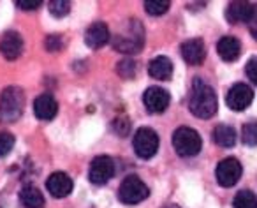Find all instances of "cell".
Masks as SVG:
<instances>
[{
	"mask_svg": "<svg viewBox=\"0 0 257 208\" xmlns=\"http://www.w3.org/2000/svg\"><path fill=\"white\" fill-rule=\"evenodd\" d=\"M48 8H50V13L55 18H64L71 11V4H69L67 0H53V2H50Z\"/></svg>",
	"mask_w": 257,
	"mask_h": 208,
	"instance_id": "603a6c76",
	"label": "cell"
},
{
	"mask_svg": "<svg viewBox=\"0 0 257 208\" xmlns=\"http://www.w3.org/2000/svg\"><path fill=\"white\" fill-rule=\"evenodd\" d=\"M217 51L224 62H234L241 53V44L236 37L225 36L217 43Z\"/></svg>",
	"mask_w": 257,
	"mask_h": 208,
	"instance_id": "e0dca14e",
	"label": "cell"
},
{
	"mask_svg": "<svg viewBox=\"0 0 257 208\" xmlns=\"http://www.w3.org/2000/svg\"><path fill=\"white\" fill-rule=\"evenodd\" d=\"M255 9L248 2H231L225 9V18L229 23H246L253 18Z\"/></svg>",
	"mask_w": 257,
	"mask_h": 208,
	"instance_id": "9a60e30c",
	"label": "cell"
},
{
	"mask_svg": "<svg viewBox=\"0 0 257 208\" xmlns=\"http://www.w3.org/2000/svg\"><path fill=\"white\" fill-rule=\"evenodd\" d=\"M44 46H46L48 51H58L62 46H64V43H62V37L60 36H48L46 41H44Z\"/></svg>",
	"mask_w": 257,
	"mask_h": 208,
	"instance_id": "4316f807",
	"label": "cell"
},
{
	"mask_svg": "<svg viewBox=\"0 0 257 208\" xmlns=\"http://www.w3.org/2000/svg\"><path fill=\"white\" fill-rule=\"evenodd\" d=\"M23 51V39L18 32L9 30L0 39V53L8 60H16Z\"/></svg>",
	"mask_w": 257,
	"mask_h": 208,
	"instance_id": "4fadbf2b",
	"label": "cell"
},
{
	"mask_svg": "<svg viewBox=\"0 0 257 208\" xmlns=\"http://www.w3.org/2000/svg\"><path fill=\"white\" fill-rule=\"evenodd\" d=\"M252 99H253V90L248 85H245V83H236L227 92L225 102L234 112H243V110H246L250 106Z\"/></svg>",
	"mask_w": 257,
	"mask_h": 208,
	"instance_id": "9c48e42d",
	"label": "cell"
},
{
	"mask_svg": "<svg viewBox=\"0 0 257 208\" xmlns=\"http://www.w3.org/2000/svg\"><path fill=\"white\" fill-rule=\"evenodd\" d=\"M16 6L23 11H34V9L41 8V0H18Z\"/></svg>",
	"mask_w": 257,
	"mask_h": 208,
	"instance_id": "83f0119b",
	"label": "cell"
},
{
	"mask_svg": "<svg viewBox=\"0 0 257 208\" xmlns=\"http://www.w3.org/2000/svg\"><path fill=\"white\" fill-rule=\"evenodd\" d=\"M241 140H243V143L248 145V147H255V141H257V126H255V122H250V124H246V126H243Z\"/></svg>",
	"mask_w": 257,
	"mask_h": 208,
	"instance_id": "cb8c5ba5",
	"label": "cell"
},
{
	"mask_svg": "<svg viewBox=\"0 0 257 208\" xmlns=\"http://www.w3.org/2000/svg\"><path fill=\"white\" fill-rule=\"evenodd\" d=\"M241 171H243V168L238 159L227 157L218 162L217 169H215V176H217V182L220 183L222 187H232L241 178Z\"/></svg>",
	"mask_w": 257,
	"mask_h": 208,
	"instance_id": "52a82bcc",
	"label": "cell"
},
{
	"mask_svg": "<svg viewBox=\"0 0 257 208\" xmlns=\"http://www.w3.org/2000/svg\"><path fill=\"white\" fill-rule=\"evenodd\" d=\"M148 72L155 79H169L173 76V62L168 57H155L148 65Z\"/></svg>",
	"mask_w": 257,
	"mask_h": 208,
	"instance_id": "ac0fdd59",
	"label": "cell"
},
{
	"mask_svg": "<svg viewBox=\"0 0 257 208\" xmlns=\"http://www.w3.org/2000/svg\"><path fill=\"white\" fill-rule=\"evenodd\" d=\"M169 6L171 4H169L168 0H148V2H145V9H147V13L152 16L166 15Z\"/></svg>",
	"mask_w": 257,
	"mask_h": 208,
	"instance_id": "7402d4cb",
	"label": "cell"
},
{
	"mask_svg": "<svg viewBox=\"0 0 257 208\" xmlns=\"http://www.w3.org/2000/svg\"><path fill=\"white\" fill-rule=\"evenodd\" d=\"M182 57L189 65H201L206 58V46L203 39L194 37L182 44Z\"/></svg>",
	"mask_w": 257,
	"mask_h": 208,
	"instance_id": "8fae6325",
	"label": "cell"
},
{
	"mask_svg": "<svg viewBox=\"0 0 257 208\" xmlns=\"http://www.w3.org/2000/svg\"><path fill=\"white\" fill-rule=\"evenodd\" d=\"M159 150V136L150 127H141L134 134V152L141 159H152Z\"/></svg>",
	"mask_w": 257,
	"mask_h": 208,
	"instance_id": "8992f818",
	"label": "cell"
},
{
	"mask_svg": "<svg viewBox=\"0 0 257 208\" xmlns=\"http://www.w3.org/2000/svg\"><path fill=\"white\" fill-rule=\"evenodd\" d=\"M118 72H120V76H123V78H133L134 72H136V64H134L133 60H121L120 64H118Z\"/></svg>",
	"mask_w": 257,
	"mask_h": 208,
	"instance_id": "484cf974",
	"label": "cell"
},
{
	"mask_svg": "<svg viewBox=\"0 0 257 208\" xmlns=\"http://www.w3.org/2000/svg\"><path fill=\"white\" fill-rule=\"evenodd\" d=\"M15 147V136L9 133H0V157H6Z\"/></svg>",
	"mask_w": 257,
	"mask_h": 208,
	"instance_id": "d4e9b609",
	"label": "cell"
},
{
	"mask_svg": "<svg viewBox=\"0 0 257 208\" xmlns=\"http://www.w3.org/2000/svg\"><path fill=\"white\" fill-rule=\"evenodd\" d=\"M255 58H250L248 64H246V76H248V79L252 83H257V72H255Z\"/></svg>",
	"mask_w": 257,
	"mask_h": 208,
	"instance_id": "f1b7e54d",
	"label": "cell"
},
{
	"mask_svg": "<svg viewBox=\"0 0 257 208\" xmlns=\"http://www.w3.org/2000/svg\"><path fill=\"white\" fill-rule=\"evenodd\" d=\"M189 108L192 115L197 119H211L218 110L217 93L208 83H204L201 78L194 79L192 93H190Z\"/></svg>",
	"mask_w": 257,
	"mask_h": 208,
	"instance_id": "6da1fadb",
	"label": "cell"
},
{
	"mask_svg": "<svg viewBox=\"0 0 257 208\" xmlns=\"http://www.w3.org/2000/svg\"><path fill=\"white\" fill-rule=\"evenodd\" d=\"M173 147L182 157H194L203 148V140L192 127H178L173 134Z\"/></svg>",
	"mask_w": 257,
	"mask_h": 208,
	"instance_id": "277c9868",
	"label": "cell"
},
{
	"mask_svg": "<svg viewBox=\"0 0 257 208\" xmlns=\"http://www.w3.org/2000/svg\"><path fill=\"white\" fill-rule=\"evenodd\" d=\"M20 199L23 203V208H44V196L37 187L27 185L20 192Z\"/></svg>",
	"mask_w": 257,
	"mask_h": 208,
	"instance_id": "d6986e66",
	"label": "cell"
},
{
	"mask_svg": "<svg viewBox=\"0 0 257 208\" xmlns=\"http://www.w3.org/2000/svg\"><path fill=\"white\" fill-rule=\"evenodd\" d=\"M145 44V32L143 27L138 20L131 22L123 29V32L116 34L113 37V48L121 53H138Z\"/></svg>",
	"mask_w": 257,
	"mask_h": 208,
	"instance_id": "3957f363",
	"label": "cell"
},
{
	"mask_svg": "<svg viewBox=\"0 0 257 208\" xmlns=\"http://www.w3.org/2000/svg\"><path fill=\"white\" fill-rule=\"evenodd\" d=\"M211 136H213V141L218 147L231 148L236 143V131L231 126H217L213 129V133H211Z\"/></svg>",
	"mask_w": 257,
	"mask_h": 208,
	"instance_id": "ffe728a7",
	"label": "cell"
},
{
	"mask_svg": "<svg viewBox=\"0 0 257 208\" xmlns=\"http://www.w3.org/2000/svg\"><path fill=\"white\" fill-rule=\"evenodd\" d=\"M25 106V93L20 86L11 85L4 88L0 95V122L2 124H15L23 115Z\"/></svg>",
	"mask_w": 257,
	"mask_h": 208,
	"instance_id": "7a4b0ae2",
	"label": "cell"
},
{
	"mask_svg": "<svg viewBox=\"0 0 257 208\" xmlns=\"http://www.w3.org/2000/svg\"><path fill=\"white\" fill-rule=\"evenodd\" d=\"M109 29H107L106 23L102 22H97L93 23V25H90L88 29H86L85 32V43L88 48H92V50H99V48H102L104 44L109 41Z\"/></svg>",
	"mask_w": 257,
	"mask_h": 208,
	"instance_id": "5bb4252c",
	"label": "cell"
},
{
	"mask_svg": "<svg viewBox=\"0 0 257 208\" xmlns=\"http://www.w3.org/2000/svg\"><path fill=\"white\" fill-rule=\"evenodd\" d=\"M232 206L234 208H255L257 206L255 196H253L252 190H239V192L236 194L234 201H232Z\"/></svg>",
	"mask_w": 257,
	"mask_h": 208,
	"instance_id": "44dd1931",
	"label": "cell"
},
{
	"mask_svg": "<svg viewBox=\"0 0 257 208\" xmlns=\"http://www.w3.org/2000/svg\"><path fill=\"white\" fill-rule=\"evenodd\" d=\"M143 104L150 113H162L169 106V93L168 90L161 86H150L143 93Z\"/></svg>",
	"mask_w": 257,
	"mask_h": 208,
	"instance_id": "30bf717a",
	"label": "cell"
},
{
	"mask_svg": "<svg viewBox=\"0 0 257 208\" xmlns=\"http://www.w3.org/2000/svg\"><path fill=\"white\" fill-rule=\"evenodd\" d=\"M150 194L147 183L136 175H131L121 182L120 189H118V197L121 203L125 204H138L145 201Z\"/></svg>",
	"mask_w": 257,
	"mask_h": 208,
	"instance_id": "5b68a950",
	"label": "cell"
},
{
	"mask_svg": "<svg viewBox=\"0 0 257 208\" xmlns=\"http://www.w3.org/2000/svg\"><path fill=\"white\" fill-rule=\"evenodd\" d=\"M58 112V104L51 93H41L36 100H34V113L39 120H51L55 119Z\"/></svg>",
	"mask_w": 257,
	"mask_h": 208,
	"instance_id": "2e32d148",
	"label": "cell"
},
{
	"mask_svg": "<svg viewBox=\"0 0 257 208\" xmlns=\"http://www.w3.org/2000/svg\"><path fill=\"white\" fill-rule=\"evenodd\" d=\"M46 187L51 196L62 199V197H67L72 192V178L67 173L57 171L46 180Z\"/></svg>",
	"mask_w": 257,
	"mask_h": 208,
	"instance_id": "7c38bea8",
	"label": "cell"
},
{
	"mask_svg": "<svg viewBox=\"0 0 257 208\" xmlns=\"http://www.w3.org/2000/svg\"><path fill=\"white\" fill-rule=\"evenodd\" d=\"M114 175V164L107 155H99L92 161L88 169V180L93 185H104Z\"/></svg>",
	"mask_w": 257,
	"mask_h": 208,
	"instance_id": "ba28073f",
	"label": "cell"
}]
</instances>
